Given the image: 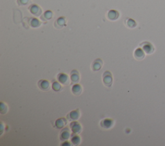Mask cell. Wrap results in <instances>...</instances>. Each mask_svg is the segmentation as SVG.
<instances>
[{"label":"cell","mask_w":165,"mask_h":146,"mask_svg":"<svg viewBox=\"0 0 165 146\" xmlns=\"http://www.w3.org/2000/svg\"><path fill=\"white\" fill-rule=\"evenodd\" d=\"M56 24H57V25L60 26V28H61L63 26L65 25V20L64 18H58V20H57L56 21Z\"/></svg>","instance_id":"20"},{"label":"cell","mask_w":165,"mask_h":146,"mask_svg":"<svg viewBox=\"0 0 165 146\" xmlns=\"http://www.w3.org/2000/svg\"><path fill=\"white\" fill-rule=\"evenodd\" d=\"M70 126L73 134H78L81 132V126L78 122H76V121H72V122L70 123Z\"/></svg>","instance_id":"3"},{"label":"cell","mask_w":165,"mask_h":146,"mask_svg":"<svg viewBox=\"0 0 165 146\" xmlns=\"http://www.w3.org/2000/svg\"><path fill=\"white\" fill-rule=\"evenodd\" d=\"M140 46H141L142 49L143 50L145 53H147V54H152L154 51V48H153V45L148 42H144L140 44Z\"/></svg>","instance_id":"2"},{"label":"cell","mask_w":165,"mask_h":146,"mask_svg":"<svg viewBox=\"0 0 165 146\" xmlns=\"http://www.w3.org/2000/svg\"><path fill=\"white\" fill-rule=\"evenodd\" d=\"M113 78L110 71H106L103 74V82L104 84L107 87H110L112 84Z\"/></svg>","instance_id":"1"},{"label":"cell","mask_w":165,"mask_h":146,"mask_svg":"<svg viewBox=\"0 0 165 146\" xmlns=\"http://www.w3.org/2000/svg\"><path fill=\"white\" fill-rule=\"evenodd\" d=\"M29 24L33 28H37V27H39L40 26L41 23L36 18H31L30 19Z\"/></svg>","instance_id":"16"},{"label":"cell","mask_w":165,"mask_h":146,"mask_svg":"<svg viewBox=\"0 0 165 146\" xmlns=\"http://www.w3.org/2000/svg\"><path fill=\"white\" fill-rule=\"evenodd\" d=\"M52 15L53 14H52V12H51V11L48 10V11H46V12H45L43 16H44V18H45V20H49L52 18Z\"/></svg>","instance_id":"22"},{"label":"cell","mask_w":165,"mask_h":146,"mask_svg":"<svg viewBox=\"0 0 165 146\" xmlns=\"http://www.w3.org/2000/svg\"><path fill=\"white\" fill-rule=\"evenodd\" d=\"M103 66V61L100 59H95L92 65V69L94 71L100 70Z\"/></svg>","instance_id":"12"},{"label":"cell","mask_w":165,"mask_h":146,"mask_svg":"<svg viewBox=\"0 0 165 146\" xmlns=\"http://www.w3.org/2000/svg\"><path fill=\"white\" fill-rule=\"evenodd\" d=\"M134 55L135 58L138 60H141L142 59H143L145 56V52L142 48H137L135 50Z\"/></svg>","instance_id":"10"},{"label":"cell","mask_w":165,"mask_h":146,"mask_svg":"<svg viewBox=\"0 0 165 146\" xmlns=\"http://www.w3.org/2000/svg\"><path fill=\"white\" fill-rule=\"evenodd\" d=\"M57 79L60 83L63 85H68L70 83V80L68 77L65 73H60L57 76Z\"/></svg>","instance_id":"5"},{"label":"cell","mask_w":165,"mask_h":146,"mask_svg":"<svg viewBox=\"0 0 165 146\" xmlns=\"http://www.w3.org/2000/svg\"><path fill=\"white\" fill-rule=\"evenodd\" d=\"M82 88L81 85L76 84L72 87V92L75 95H80L82 93Z\"/></svg>","instance_id":"15"},{"label":"cell","mask_w":165,"mask_h":146,"mask_svg":"<svg viewBox=\"0 0 165 146\" xmlns=\"http://www.w3.org/2000/svg\"><path fill=\"white\" fill-rule=\"evenodd\" d=\"M65 142V144H62L61 145H68V146L70 145V144L68 142Z\"/></svg>","instance_id":"25"},{"label":"cell","mask_w":165,"mask_h":146,"mask_svg":"<svg viewBox=\"0 0 165 146\" xmlns=\"http://www.w3.org/2000/svg\"><path fill=\"white\" fill-rule=\"evenodd\" d=\"M29 0H18V3L19 5H26L28 4Z\"/></svg>","instance_id":"23"},{"label":"cell","mask_w":165,"mask_h":146,"mask_svg":"<svg viewBox=\"0 0 165 146\" xmlns=\"http://www.w3.org/2000/svg\"><path fill=\"white\" fill-rule=\"evenodd\" d=\"M0 109H1V114H5L7 113L8 111V107L6 104L3 103H1V105H0Z\"/></svg>","instance_id":"21"},{"label":"cell","mask_w":165,"mask_h":146,"mask_svg":"<svg viewBox=\"0 0 165 146\" xmlns=\"http://www.w3.org/2000/svg\"><path fill=\"white\" fill-rule=\"evenodd\" d=\"M67 124V120L65 118H59L55 122V127L57 129H61Z\"/></svg>","instance_id":"11"},{"label":"cell","mask_w":165,"mask_h":146,"mask_svg":"<svg viewBox=\"0 0 165 146\" xmlns=\"http://www.w3.org/2000/svg\"><path fill=\"white\" fill-rule=\"evenodd\" d=\"M1 135L3 134V123H1Z\"/></svg>","instance_id":"24"},{"label":"cell","mask_w":165,"mask_h":146,"mask_svg":"<svg viewBox=\"0 0 165 146\" xmlns=\"http://www.w3.org/2000/svg\"><path fill=\"white\" fill-rule=\"evenodd\" d=\"M79 117H80V112H79V109H77L70 111L67 115V118L68 120L69 121H76L79 119Z\"/></svg>","instance_id":"6"},{"label":"cell","mask_w":165,"mask_h":146,"mask_svg":"<svg viewBox=\"0 0 165 146\" xmlns=\"http://www.w3.org/2000/svg\"><path fill=\"white\" fill-rule=\"evenodd\" d=\"M100 125L104 129H110L114 126V120L110 118H106L101 121Z\"/></svg>","instance_id":"9"},{"label":"cell","mask_w":165,"mask_h":146,"mask_svg":"<svg viewBox=\"0 0 165 146\" xmlns=\"http://www.w3.org/2000/svg\"><path fill=\"white\" fill-rule=\"evenodd\" d=\"M70 79L72 82L76 83L79 81L80 77H79V73L77 70H73L70 73Z\"/></svg>","instance_id":"14"},{"label":"cell","mask_w":165,"mask_h":146,"mask_svg":"<svg viewBox=\"0 0 165 146\" xmlns=\"http://www.w3.org/2000/svg\"><path fill=\"white\" fill-rule=\"evenodd\" d=\"M52 89H53V90L55 91V92H60V91H61L62 89L61 84H60L59 82L57 81L53 82V83H52Z\"/></svg>","instance_id":"18"},{"label":"cell","mask_w":165,"mask_h":146,"mask_svg":"<svg viewBox=\"0 0 165 146\" xmlns=\"http://www.w3.org/2000/svg\"><path fill=\"white\" fill-rule=\"evenodd\" d=\"M126 24L128 27H129V28H131V29H133L134 28V27L136 26V21L133 20L132 19H128V20L126 21Z\"/></svg>","instance_id":"19"},{"label":"cell","mask_w":165,"mask_h":146,"mask_svg":"<svg viewBox=\"0 0 165 146\" xmlns=\"http://www.w3.org/2000/svg\"><path fill=\"white\" fill-rule=\"evenodd\" d=\"M38 86L39 87L40 90H41L43 92H46L50 90V82L46 80H40L38 81Z\"/></svg>","instance_id":"4"},{"label":"cell","mask_w":165,"mask_h":146,"mask_svg":"<svg viewBox=\"0 0 165 146\" xmlns=\"http://www.w3.org/2000/svg\"><path fill=\"white\" fill-rule=\"evenodd\" d=\"M119 17V14L115 10H110L108 13V18L111 21H115Z\"/></svg>","instance_id":"13"},{"label":"cell","mask_w":165,"mask_h":146,"mask_svg":"<svg viewBox=\"0 0 165 146\" xmlns=\"http://www.w3.org/2000/svg\"><path fill=\"white\" fill-rule=\"evenodd\" d=\"M30 12L32 13L33 15L40 16L41 13H42V10L40 9V7L37 5H32L29 8Z\"/></svg>","instance_id":"7"},{"label":"cell","mask_w":165,"mask_h":146,"mask_svg":"<svg viewBox=\"0 0 165 146\" xmlns=\"http://www.w3.org/2000/svg\"><path fill=\"white\" fill-rule=\"evenodd\" d=\"M71 141H72V144L74 145H78L81 142V139L78 135L77 134H73L72 136V139H71Z\"/></svg>","instance_id":"17"},{"label":"cell","mask_w":165,"mask_h":146,"mask_svg":"<svg viewBox=\"0 0 165 146\" xmlns=\"http://www.w3.org/2000/svg\"><path fill=\"white\" fill-rule=\"evenodd\" d=\"M70 136V129L67 128H63L62 129V131H61V133H60V140H61V141H64V140H67L68 139H69Z\"/></svg>","instance_id":"8"}]
</instances>
